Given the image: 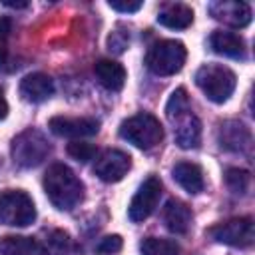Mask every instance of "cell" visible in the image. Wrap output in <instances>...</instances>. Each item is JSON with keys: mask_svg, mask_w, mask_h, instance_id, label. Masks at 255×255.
<instances>
[{"mask_svg": "<svg viewBox=\"0 0 255 255\" xmlns=\"http://www.w3.org/2000/svg\"><path fill=\"white\" fill-rule=\"evenodd\" d=\"M165 116L173 126L175 143L183 149L197 147L201 141V122L193 114L189 96L183 88H177L171 92L167 104H165Z\"/></svg>", "mask_w": 255, "mask_h": 255, "instance_id": "cell-1", "label": "cell"}, {"mask_svg": "<svg viewBox=\"0 0 255 255\" xmlns=\"http://www.w3.org/2000/svg\"><path fill=\"white\" fill-rule=\"evenodd\" d=\"M44 191L56 209L70 211L84 199V183L64 163H54L44 175Z\"/></svg>", "mask_w": 255, "mask_h": 255, "instance_id": "cell-2", "label": "cell"}, {"mask_svg": "<svg viewBox=\"0 0 255 255\" xmlns=\"http://www.w3.org/2000/svg\"><path fill=\"white\" fill-rule=\"evenodd\" d=\"M197 88L215 104H223L235 92V72L223 64H205L195 72Z\"/></svg>", "mask_w": 255, "mask_h": 255, "instance_id": "cell-3", "label": "cell"}, {"mask_svg": "<svg viewBox=\"0 0 255 255\" xmlns=\"http://www.w3.org/2000/svg\"><path fill=\"white\" fill-rule=\"evenodd\" d=\"M50 151H52V145L46 139V135L38 129H32V128L18 133L10 145V153H12L14 163L18 167H24V169L40 165L50 155Z\"/></svg>", "mask_w": 255, "mask_h": 255, "instance_id": "cell-4", "label": "cell"}, {"mask_svg": "<svg viewBox=\"0 0 255 255\" xmlns=\"http://www.w3.org/2000/svg\"><path fill=\"white\" fill-rule=\"evenodd\" d=\"M120 135L139 149H151L163 139V128L155 116L141 112L122 122Z\"/></svg>", "mask_w": 255, "mask_h": 255, "instance_id": "cell-5", "label": "cell"}, {"mask_svg": "<svg viewBox=\"0 0 255 255\" xmlns=\"http://www.w3.org/2000/svg\"><path fill=\"white\" fill-rule=\"evenodd\" d=\"M187 58V50L177 40H159L145 54V66L155 76H173L177 74Z\"/></svg>", "mask_w": 255, "mask_h": 255, "instance_id": "cell-6", "label": "cell"}, {"mask_svg": "<svg viewBox=\"0 0 255 255\" xmlns=\"http://www.w3.org/2000/svg\"><path fill=\"white\" fill-rule=\"evenodd\" d=\"M36 207L32 197L20 189H6L0 193V223L10 227H26L34 223Z\"/></svg>", "mask_w": 255, "mask_h": 255, "instance_id": "cell-7", "label": "cell"}, {"mask_svg": "<svg viewBox=\"0 0 255 255\" xmlns=\"http://www.w3.org/2000/svg\"><path fill=\"white\" fill-rule=\"evenodd\" d=\"M207 235L223 245H231V247H249L255 239V231H253V219L251 217H233L227 221H221L217 225H213Z\"/></svg>", "mask_w": 255, "mask_h": 255, "instance_id": "cell-8", "label": "cell"}, {"mask_svg": "<svg viewBox=\"0 0 255 255\" xmlns=\"http://www.w3.org/2000/svg\"><path fill=\"white\" fill-rule=\"evenodd\" d=\"M159 197H161V179L157 175H149L139 185V189L135 191V195L131 197V203L128 207L129 221L139 223V221L147 219L155 211V207L159 203Z\"/></svg>", "mask_w": 255, "mask_h": 255, "instance_id": "cell-9", "label": "cell"}, {"mask_svg": "<svg viewBox=\"0 0 255 255\" xmlns=\"http://www.w3.org/2000/svg\"><path fill=\"white\" fill-rule=\"evenodd\" d=\"M129 167H131V157L126 151L108 149L96 159L94 173L106 183H116V181L124 179V175L129 171Z\"/></svg>", "mask_w": 255, "mask_h": 255, "instance_id": "cell-10", "label": "cell"}, {"mask_svg": "<svg viewBox=\"0 0 255 255\" xmlns=\"http://www.w3.org/2000/svg\"><path fill=\"white\" fill-rule=\"evenodd\" d=\"M48 128L52 133L60 137H72V139H82L96 135L100 131V122L94 118H66V116H56L48 122Z\"/></svg>", "mask_w": 255, "mask_h": 255, "instance_id": "cell-11", "label": "cell"}, {"mask_svg": "<svg viewBox=\"0 0 255 255\" xmlns=\"http://www.w3.org/2000/svg\"><path fill=\"white\" fill-rule=\"evenodd\" d=\"M209 12L215 20L233 26V28H245L251 22V8L247 2L239 0H217L209 4Z\"/></svg>", "mask_w": 255, "mask_h": 255, "instance_id": "cell-12", "label": "cell"}, {"mask_svg": "<svg viewBox=\"0 0 255 255\" xmlns=\"http://www.w3.org/2000/svg\"><path fill=\"white\" fill-rule=\"evenodd\" d=\"M217 141L223 149L233 153H245L251 147V131L237 120H227L217 129Z\"/></svg>", "mask_w": 255, "mask_h": 255, "instance_id": "cell-13", "label": "cell"}, {"mask_svg": "<svg viewBox=\"0 0 255 255\" xmlns=\"http://www.w3.org/2000/svg\"><path fill=\"white\" fill-rule=\"evenodd\" d=\"M209 46L219 56H227V58H233V60H243L245 58V42L235 32L215 30L209 36Z\"/></svg>", "mask_w": 255, "mask_h": 255, "instance_id": "cell-14", "label": "cell"}, {"mask_svg": "<svg viewBox=\"0 0 255 255\" xmlns=\"http://www.w3.org/2000/svg\"><path fill=\"white\" fill-rule=\"evenodd\" d=\"M54 94V82L50 76L36 72V74H28L22 78L20 82V96L28 102H44Z\"/></svg>", "mask_w": 255, "mask_h": 255, "instance_id": "cell-15", "label": "cell"}, {"mask_svg": "<svg viewBox=\"0 0 255 255\" xmlns=\"http://www.w3.org/2000/svg\"><path fill=\"white\" fill-rule=\"evenodd\" d=\"M163 223L175 235L187 233L189 227H191V209H189V205L179 201V199H169L163 207Z\"/></svg>", "mask_w": 255, "mask_h": 255, "instance_id": "cell-16", "label": "cell"}, {"mask_svg": "<svg viewBox=\"0 0 255 255\" xmlns=\"http://www.w3.org/2000/svg\"><path fill=\"white\" fill-rule=\"evenodd\" d=\"M157 22L169 30H185L193 22V10L187 4L171 2L157 12Z\"/></svg>", "mask_w": 255, "mask_h": 255, "instance_id": "cell-17", "label": "cell"}, {"mask_svg": "<svg viewBox=\"0 0 255 255\" xmlns=\"http://www.w3.org/2000/svg\"><path fill=\"white\" fill-rule=\"evenodd\" d=\"M94 74L98 78V82L110 90V92H120L126 84V70L122 64L114 62V60H100L94 66Z\"/></svg>", "mask_w": 255, "mask_h": 255, "instance_id": "cell-18", "label": "cell"}, {"mask_svg": "<svg viewBox=\"0 0 255 255\" xmlns=\"http://www.w3.org/2000/svg\"><path fill=\"white\" fill-rule=\"evenodd\" d=\"M171 175L173 179L191 195L203 191V171L197 163H191V161H179L173 165L171 169Z\"/></svg>", "mask_w": 255, "mask_h": 255, "instance_id": "cell-19", "label": "cell"}, {"mask_svg": "<svg viewBox=\"0 0 255 255\" xmlns=\"http://www.w3.org/2000/svg\"><path fill=\"white\" fill-rule=\"evenodd\" d=\"M0 255H46V251L34 237L6 235L0 239Z\"/></svg>", "mask_w": 255, "mask_h": 255, "instance_id": "cell-20", "label": "cell"}, {"mask_svg": "<svg viewBox=\"0 0 255 255\" xmlns=\"http://www.w3.org/2000/svg\"><path fill=\"white\" fill-rule=\"evenodd\" d=\"M44 251L46 255H82V247L78 245V241L64 229H54L48 233Z\"/></svg>", "mask_w": 255, "mask_h": 255, "instance_id": "cell-21", "label": "cell"}, {"mask_svg": "<svg viewBox=\"0 0 255 255\" xmlns=\"http://www.w3.org/2000/svg\"><path fill=\"white\" fill-rule=\"evenodd\" d=\"M141 255H179V245L173 239L161 237H145L139 243Z\"/></svg>", "mask_w": 255, "mask_h": 255, "instance_id": "cell-22", "label": "cell"}, {"mask_svg": "<svg viewBox=\"0 0 255 255\" xmlns=\"http://www.w3.org/2000/svg\"><path fill=\"white\" fill-rule=\"evenodd\" d=\"M225 185L229 187L231 193L235 195H243L247 193L249 185H251V175L247 169H239V167H229L225 171Z\"/></svg>", "mask_w": 255, "mask_h": 255, "instance_id": "cell-23", "label": "cell"}, {"mask_svg": "<svg viewBox=\"0 0 255 255\" xmlns=\"http://www.w3.org/2000/svg\"><path fill=\"white\" fill-rule=\"evenodd\" d=\"M68 153H70V157H74L76 161L86 163V161H90V159H94V157H96L98 147H96L94 143L74 139V141H70V143H68Z\"/></svg>", "mask_w": 255, "mask_h": 255, "instance_id": "cell-24", "label": "cell"}, {"mask_svg": "<svg viewBox=\"0 0 255 255\" xmlns=\"http://www.w3.org/2000/svg\"><path fill=\"white\" fill-rule=\"evenodd\" d=\"M10 32H12V20L8 16L0 18V68H4V64L8 62V40H10Z\"/></svg>", "mask_w": 255, "mask_h": 255, "instance_id": "cell-25", "label": "cell"}, {"mask_svg": "<svg viewBox=\"0 0 255 255\" xmlns=\"http://www.w3.org/2000/svg\"><path fill=\"white\" fill-rule=\"evenodd\" d=\"M122 245H124V241L120 235H106L96 245V255H114L122 249Z\"/></svg>", "mask_w": 255, "mask_h": 255, "instance_id": "cell-26", "label": "cell"}, {"mask_svg": "<svg viewBox=\"0 0 255 255\" xmlns=\"http://www.w3.org/2000/svg\"><path fill=\"white\" fill-rule=\"evenodd\" d=\"M128 44H129V32H124V30H116V32H112L110 34V38H108V46H110V50L112 52H116V54H122L126 48H128Z\"/></svg>", "mask_w": 255, "mask_h": 255, "instance_id": "cell-27", "label": "cell"}, {"mask_svg": "<svg viewBox=\"0 0 255 255\" xmlns=\"http://www.w3.org/2000/svg\"><path fill=\"white\" fill-rule=\"evenodd\" d=\"M108 6L112 10H118V12H126V14H131V12H137L143 4L141 2H122V0H110Z\"/></svg>", "mask_w": 255, "mask_h": 255, "instance_id": "cell-28", "label": "cell"}, {"mask_svg": "<svg viewBox=\"0 0 255 255\" xmlns=\"http://www.w3.org/2000/svg\"><path fill=\"white\" fill-rule=\"evenodd\" d=\"M6 116H8V102H6L4 92H2V88H0V122H2Z\"/></svg>", "mask_w": 255, "mask_h": 255, "instance_id": "cell-29", "label": "cell"}, {"mask_svg": "<svg viewBox=\"0 0 255 255\" xmlns=\"http://www.w3.org/2000/svg\"><path fill=\"white\" fill-rule=\"evenodd\" d=\"M4 6H10V8H26L28 4L26 2H4Z\"/></svg>", "mask_w": 255, "mask_h": 255, "instance_id": "cell-30", "label": "cell"}]
</instances>
